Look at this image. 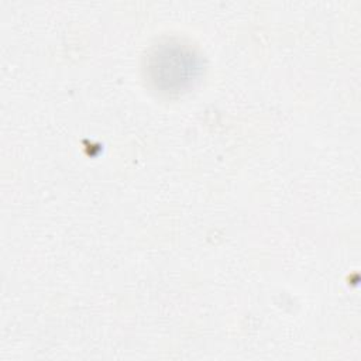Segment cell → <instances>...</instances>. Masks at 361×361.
Masks as SVG:
<instances>
[{
	"label": "cell",
	"mask_w": 361,
	"mask_h": 361,
	"mask_svg": "<svg viewBox=\"0 0 361 361\" xmlns=\"http://www.w3.org/2000/svg\"><path fill=\"white\" fill-rule=\"evenodd\" d=\"M147 75L161 92L185 90L200 71V59L188 45L164 42L151 49L147 56Z\"/></svg>",
	"instance_id": "6da1fadb"
}]
</instances>
